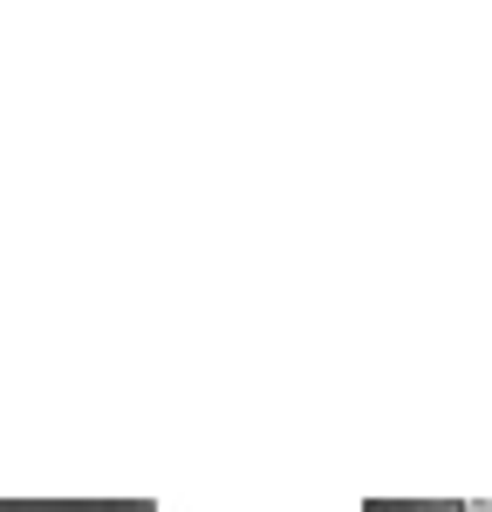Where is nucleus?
<instances>
[{
  "instance_id": "f257e3e1",
  "label": "nucleus",
  "mask_w": 492,
  "mask_h": 512,
  "mask_svg": "<svg viewBox=\"0 0 492 512\" xmlns=\"http://www.w3.org/2000/svg\"><path fill=\"white\" fill-rule=\"evenodd\" d=\"M445 512H492V499H451Z\"/></svg>"
},
{
  "instance_id": "f03ea898",
  "label": "nucleus",
  "mask_w": 492,
  "mask_h": 512,
  "mask_svg": "<svg viewBox=\"0 0 492 512\" xmlns=\"http://www.w3.org/2000/svg\"><path fill=\"white\" fill-rule=\"evenodd\" d=\"M424 512H438V506H424Z\"/></svg>"
}]
</instances>
